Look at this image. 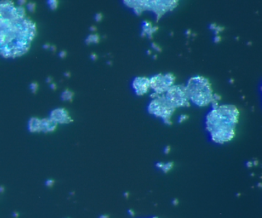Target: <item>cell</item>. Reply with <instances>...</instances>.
Here are the masks:
<instances>
[{"label": "cell", "instance_id": "obj_24", "mask_svg": "<svg viewBox=\"0 0 262 218\" xmlns=\"http://www.w3.org/2000/svg\"><path fill=\"white\" fill-rule=\"evenodd\" d=\"M147 54H150V50L147 51Z\"/></svg>", "mask_w": 262, "mask_h": 218}, {"label": "cell", "instance_id": "obj_13", "mask_svg": "<svg viewBox=\"0 0 262 218\" xmlns=\"http://www.w3.org/2000/svg\"><path fill=\"white\" fill-rule=\"evenodd\" d=\"M73 93H71L70 91L66 90V92H64L63 94V100H71L72 98H73Z\"/></svg>", "mask_w": 262, "mask_h": 218}, {"label": "cell", "instance_id": "obj_21", "mask_svg": "<svg viewBox=\"0 0 262 218\" xmlns=\"http://www.w3.org/2000/svg\"><path fill=\"white\" fill-rule=\"evenodd\" d=\"M220 40H221V38H220V37L217 36L215 37L214 40H214L215 42H220Z\"/></svg>", "mask_w": 262, "mask_h": 218}, {"label": "cell", "instance_id": "obj_19", "mask_svg": "<svg viewBox=\"0 0 262 218\" xmlns=\"http://www.w3.org/2000/svg\"><path fill=\"white\" fill-rule=\"evenodd\" d=\"M102 18H103V16H102L101 14H97L96 15V20H97V22L101 20Z\"/></svg>", "mask_w": 262, "mask_h": 218}, {"label": "cell", "instance_id": "obj_18", "mask_svg": "<svg viewBox=\"0 0 262 218\" xmlns=\"http://www.w3.org/2000/svg\"><path fill=\"white\" fill-rule=\"evenodd\" d=\"M54 182L52 180H47L46 182V186H48V187H52V186H53Z\"/></svg>", "mask_w": 262, "mask_h": 218}, {"label": "cell", "instance_id": "obj_16", "mask_svg": "<svg viewBox=\"0 0 262 218\" xmlns=\"http://www.w3.org/2000/svg\"><path fill=\"white\" fill-rule=\"evenodd\" d=\"M151 46H152V48H154V49L155 50L159 51V52H161V48H160L159 46H158L156 45L155 44H151Z\"/></svg>", "mask_w": 262, "mask_h": 218}, {"label": "cell", "instance_id": "obj_14", "mask_svg": "<svg viewBox=\"0 0 262 218\" xmlns=\"http://www.w3.org/2000/svg\"><path fill=\"white\" fill-rule=\"evenodd\" d=\"M48 4H49L50 5H51L50 6L52 8V9H55V8H57V1H49V2H48Z\"/></svg>", "mask_w": 262, "mask_h": 218}, {"label": "cell", "instance_id": "obj_23", "mask_svg": "<svg viewBox=\"0 0 262 218\" xmlns=\"http://www.w3.org/2000/svg\"><path fill=\"white\" fill-rule=\"evenodd\" d=\"M189 34H191V31H189V30H187V31L186 32V35L188 36Z\"/></svg>", "mask_w": 262, "mask_h": 218}, {"label": "cell", "instance_id": "obj_2", "mask_svg": "<svg viewBox=\"0 0 262 218\" xmlns=\"http://www.w3.org/2000/svg\"><path fill=\"white\" fill-rule=\"evenodd\" d=\"M239 112L233 106H222L213 108L206 118V128L211 139L216 143L224 144L235 136Z\"/></svg>", "mask_w": 262, "mask_h": 218}, {"label": "cell", "instance_id": "obj_3", "mask_svg": "<svg viewBox=\"0 0 262 218\" xmlns=\"http://www.w3.org/2000/svg\"><path fill=\"white\" fill-rule=\"evenodd\" d=\"M185 88L189 100L194 104L203 107L213 102V90L209 80L205 77H192L189 80Z\"/></svg>", "mask_w": 262, "mask_h": 218}, {"label": "cell", "instance_id": "obj_7", "mask_svg": "<svg viewBox=\"0 0 262 218\" xmlns=\"http://www.w3.org/2000/svg\"><path fill=\"white\" fill-rule=\"evenodd\" d=\"M150 80V88L154 91L155 94H163L175 82L174 76L170 73L168 74H156Z\"/></svg>", "mask_w": 262, "mask_h": 218}, {"label": "cell", "instance_id": "obj_4", "mask_svg": "<svg viewBox=\"0 0 262 218\" xmlns=\"http://www.w3.org/2000/svg\"><path fill=\"white\" fill-rule=\"evenodd\" d=\"M128 6L133 8L134 13L140 15L143 11H153L160 19L168 11L172 10L177 6V1H124Z\"/></svg>", "mask_w": 262, "mask_h": 218}, {"label": "cell", "instance_id": "obj_1", "mask_svg": "<svg viewBox=\"0 0 262 218\" xmlns=\"http://www.w3.org/2000/svg\"><path fill=\"white\" fill-rule=\"evenodd\" d=\"M36 36L37 26L22 5L0 2V56L15 58L24 55Z\"/></svg>", "mask_w": 262, "mask_h": 218}, {"label": "cell", "instance_id": "obj_5", "mask_svg": "<svg viewBox=\"0 0 262 218\" xmlns=\"http://www.w3.org/2000/svg\"><path fill=\"white\" fill-rule=\"evenodd\" d=\"M151 96L154 98V99L149 104L147 108L149 113L154 114V116L160 117L165 124L170 125L172 124L170 121L171 116L174 112L175 109L168 104L163 94L158 95L154 94Z\"/></svg>", "mask_w": 262, "mask_h": 218}, {"label": "cell", "instance_id": "obj_12", "mask_svg": "<svg viewBox=\"0 0 262 218\" xmlns=\"http://www.w3.org/2000/svg\"><path fill=\"white\" fill-rule=\"evenodd\" d=\"M99 36L92 35L90 36H88V38H87L86 44H92V42H94V44H97V42H99Z\"/></svg>", "mask_w": 262, "mask_h": 218}, {"label": "cell", "instance_id": "obj_20", "mask_svg": "<svg viewBox=\"0 0 262 218\" xmlns=\"http://www.w3.org/2000/svg\"><path fill=\"white\" fill-rule=\"evenodd\" d=\"M31 86V89L33 90V92H35V91L37 90V84H32Z\"/></svg>", "mask_w": 262, "mask_h": 218}, {"label": "cell", "instance_id": "obj_8", "mask_svg": "<svg viewBox=\"0 0 262 218\" xmlns=\"http://www.w3.org/2000/svg\"><path fill=\"white\" fill-rule=\"evenodd\" d=\"M29 130L30 132H52L57 128V124L52 121L51 118H33L29 122Z\"/></svg>", "mask_w": 262, "mask_h": 218}, {"label": "cell", "instance_id": "obj_10", "mask_svg": "<svg viewBox=\"0 0 262 218\" xmlns=\"http://www.w3.org/2000/svg\"><path fill=\"white\" fill-rule=\"evenodd\" d=\"M132 86L136 94L142 96L150 89V80L146 77H136L132 82Z\"/></svg>", "mask_w": 262, "mask_h": 218}, {"label": "cell", "instance_id": "obj_17", "mask_svg": "<svg viewBox=\"0 0 262 218\" xmlns=\"http://www.w3.org/2000/svg\"><path fill=\"white\" fill-rule=\"evenodd\" d=\"M27 8L30 11H33L34 10V8H35V5L33 4H30L27 6Z\"/></svg>", "mask_w": 262, "mask_h": 218}, {"label": "cell", "instance_id": "obj_22", "mask_svg": "<svg viewBox=\"0 0 262 218\" xmlns=\"http://www.w3.org/2000/svg\"><path fill=\"white\" fill-rule=\"evenodd\" d=\"M216 26L215 24H210V26H209V28H210L211 30H214L215 28H216Z\"/></svg>", "mask_w": 262, "mask_h": 218}, {"label": "cell", "instance_id": "obj_9", "mask_svg": "<svg viewBox=\"0 0 262 218\" xmlns=\"http://www.w3.org/2000/svg\"><path fill=\"white\" fill-rule=\"evenodd\" d=\"M50 118L55 122V124H67L72 122L71 118L68 112L64 108L55 109L51 113Z\"/></svg>", "mask_w": 262, "mask_h": 218}, {"label": "cell", "instance_id": "obj_15", "mask_svg": "<svg viewBox=\"0 0 262 218\" xmlns=\"http://www.w3.org/2000/svg\"><path fill=\"white\" fill-rule=\"evenodd\" d=\"M187 118H188V116H187V114H182V116H180V118H179V122L181 124V122L185 121Z\"/></svg>", "mask_w": 262, "mask_h": 218}, {"label": "cell", "instance_id": "obj_11", "mask_svg": "<svg viewBox=\"0 0 262 218\" xmlns=\"http://www.w3.org/2000/svg\"><path fill=\"white\" fill-rule=\"evenodd\" d=\"M158 30V27H152L150 22H143L142 24V36H147L149 38H151L153 33Z\"/></svg>", "mask_w": 262, "mask_h": 218}, {"label": "cell", "instance_id": "obj_6", "mask_svg": "<svg viewBox=\"0 0 262 218\" xmlns=\"http://www.w3.org/2000/svg\"><path fill=\"white\" fill-rule=\"evenodd\" d=\"M165 100L168 104L176 110L177 108L189 106V99L185 86H172L163 94Z\"/></svg>", "mask_w": 262, "mask_h": 218}]
</instances>
